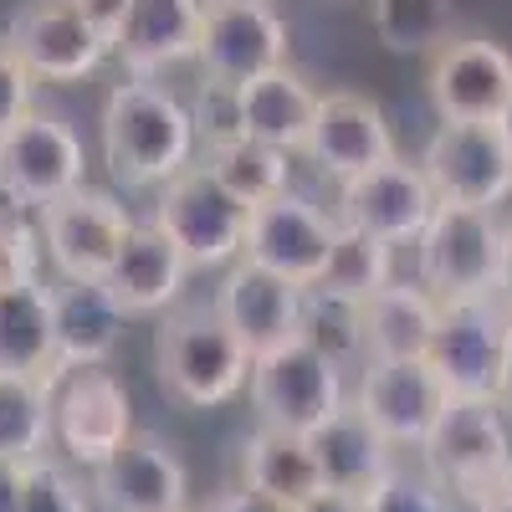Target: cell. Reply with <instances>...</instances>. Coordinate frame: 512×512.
Here are the masks:
<instances>
[{
    "label": "cell",
    "mask_w": 512,
    "mask_h": 512,
    "mask_svg": "<svg viewBox=\"0 0 512 512\" xmlns=\"http://www.w3.org/2000/svg\"><path fill=\"white\" fill-rule=\"evenodd\" d=\"M103 164L123 190H159L180 169L195 164V123L190 108L159 88L154 77H128L103 98L98 118Z\"/></svg>",
    "instance_id": "cell-1"
},
{
    "label": "cell",
    "mask_w": 512,
    "mask_h": 512,
    "mask_svg": "<svg viewBox=\"0 0 512 512\" xmlns=\"http://www.w3.org/2000/svg\"><path fill=\"white\" fill-rule=\"evenodd\" d=\"M154 374L164 384V395H175L180 405L216 410L246 390L251 349L216 313V303L175 308L154 333Z\"/></svg>",
    "instance_id": "cell-2"
},
{
    "label": "cell",
    "mask_w": 512,
    "mask_h": 512,
    "mask_svg": "<svg viewBox=\"0 0 512 512\" xmlns=\"http://www.w3.org/2000/svg\"><path fill=\"white\" fill-rule=\"evenodd\" d=\"M420 472L451 502L482 507L512 492V436L497 400H446L431 436L420 441Z\"/></svg>",
    "instance_id": "cell-3"
},
{
    "label": "cell",
    "mask_w": 512,
    "mask_h": 512,
    "mask_svg": "<svg viewBox=\"0 0 512 512\" xmlns=\"http://www.w3.org/2000/svg\"><path fill=\"white\" fill-rule=\"evenodd\" d=\"M507 231L497 210L477 205H436V216L415 236V267L420 287L436 292V303L451 297H487L497 292L502 256H507Z\"/></svg>",
    "instance_id": "cell-4"
},
{
    "label": "cell",
    "mask_w": 512,
    "mask_h": 512,
    "mask_svg": "<svg viewBox=\"0 0 512 512\" xmlns=\"http://www.w3.org/2000/svg\"><path fill=\"white\" fill-rule=\"evenodd\" d=\"M246 221L251 205L236 200L205 164H190L175 180H164L154 200V226L175 241L190 272L231 267L246 246Z\"/></svg>",
    "instance_id": "cell-5"
},
{
    "label": "cell",
    "mask_w": 512,
    "mask_h": 512,
    "mask_svg": "<svg viewBox=\"0 0 512 512\" xmlns=\"http://www.w3.org/2000/svg\"><path fill=\"white\" fill-rule=\"evenodd\" d=\"M246 395L262 425L313 436L323 420H333L349 405V384H344V369L328 364L318 349H308L303 338H287V344L251 359Z\"/></svg>",
    "instance_id": "cell-6"
},
{
    "label": "cell",
    "mask_w": 512,
    "mask_h": 512,
    "mask_svg": "<svg viewBox=\"0 0 512 512\" xmlns=\"http://www.w3.org/2000/svg\"><path fill=\"white\" fill-rule=\"evenodd\" d=\"M134 431V395L108 364L67 369L52 379V451L67 466L93 472Z\"/></svg>",
    "instance_id": "cell-7"
},
{
    "label": "cell",
    "mask_w": 512,
    "mask_h": 512,
    "mask_svg": "<svg viewBox=\"0 0 512 512\" xmlns=\"http://www.w3.org/2000/svg\"><path fill=\"white\" fill-rule=\"evenodd\" d=\"M36 226H41V256L52 262L57 277L103 282L108 267H113V256L123 251L128 231H134L139 221L128 216V205L113 190L77 185L62 200L41 205Z\"/></svg>",
    "instance_id": "cell-8"
},
{
    "label": "cell",
    "mask_w": 512,
    "mask_h": 512,
    "mask_svg": "<svg viewBox=\"0 0 512 512\" xmlns=\"http://www.w3.org/2000/svg\"><path fill=\"white\" fill-rule=\"evenodd\" d=\"M0 36L11 41L21 67L52 88H72V82L93 77L113 52V41L72 0H21Z\"/></svg>",
    "instance_id": "cell-9"
},
{
    "label": "cell",
    "mask_w": 512,
    "mask_h": 512,
    "mask_svg": "<svg viewBox=\"0 0 512 512\" xmlns=\"http://www.w3.org/2000/svg\"><path fill=\"white\" fill-rule=\"evenodd\" d=\"M512 313L487 297H451L441 303L436 338H431V369L456 400H497V374H502V344H507Z\"/></svg>",
    "instance_id": "cell-10"
},
{
    "label": "cell",
    "mask_w": 512,
    "mask_h": 512,
    "mask_svg": "<svg viewBox=\"0 0 512 512\" xmlns=\"http://www.w3.org/2000/svg\"><path fill=\"white\" fill-rule=\"evenodd\" d=\"M77 185H88V154L57 113L31 108L0 134V190H11L26 210L52 205Z\"/></svg>",
    "instance_id": "cell-11"
},
{
    "label": "cell",
    "mask_w": 512,
    "mask_h": 512,
    "mask_svg": "<svg viewBox=\"0 0 512 512\" xmlns=\"http://www.w3.org/2000/svg\"><path fill=\"white\" fill-rule=\"evenodd\" d=\"M420 169L436 190V205H477L497 210L512 195V149L497 123H446L431 134Z\"/></svg>",
    "instance_id": "cell-12"
},
{
    "label": "cell",
    "mask_w": 512,
    "mask_h": 512,
    "mask_svg": "<svg viewBox=\"0 0 512 512\" xmlns=\"http://www.w3.org/2000/svg\"><path fill=\"white\" fill-rule=\"evenodd\" d=\"M287 21L272 11V0H205V21H200V77L210 82H241L262 77L287 62Z\"/></svg>",
    "instance_id": "cell-13"
},
{
    "label": "cell",
    "mask_w": 512,
    "mask_h": 512,
    "mask_svg": "<svg viewBox=\"0 0 512 512\" xmlns=\"http://www.w3.org/2000/svg\"><path fill=\"white\" fill-rule=\"evenodd\" d=\"M333 241H338V216H328L313 200L287 190L267 205H251L241 256L277 272V277H287L292 287H313L328 267Z\"/></svg>",
    "instance_id": "cell-14"
},
{
    "label": "cell",
    "mask_w": 512,
    "mask_h": 512,
    "mask_svg": "<svg viewBox=\"0 0 512 512\" xmlns=\"http://www.w3.org/2000/svg\"><path fill=\"white\" fill-rule=\"evenodd\" d=\"M425 88L446 123H497L512 98V52L492 36H446L431 52Z\"/></svg>",
    "instance_id": "cell-15"
},
{
    "label": "cell",
    "mask_w": 512,
    "mask_h": 512,
    "mask_svg": "<svg viewBox=\"0 0 512 512\" xmlns=\"http://www.w3.org/2000/svg\"><path fill=\"white\" fill-rule=\"evenodd\" d=\"M88 487L103 512H190V472L154 431H134L108 461H98Z\"/></svg>",
    "instance_id": "cell-16"
},
{
    "label": "cell",
    "mask_w": 512,
    "mask_h": 512,
    "mask_svg": "<svg viewBox=\"0 0 512 512\" xmlns=\"http://www.w3.org/2000/svg\"><path fill=\"white\" fill-rule=\"evenodd\" d=\"M446 400L451 395L436 379L431 359H364L359 390H354V405L395 451H420Z\"/></svg>",
    "instance_id": "cell-17"
},
{
    "label": "cell",
    "mask_w": 512,
    "mask_h": 512,
    "mask_svg": "<svg viewBox=\"0 0 512 512\" xmlns=\"http://www.w3.org/2000/svg\"><path fill=\"white\" fill-rule=\"evenodd\" d=\"M338 226H354L384 246H410L425 221L436 216V190L425 180V169L410 159H390L369 169V175H354L338 185Z\"/></svg>",
    "instance_id": "cell-18"
},
{
    "label": "cell",
    "mask_w": 512,
    "mask_h": 512,
    "mask_svg": "<svg viewBox=\"0 0 512 512\" xmlns=\"http://www.w3.org/2000/svg\"><path fill=\"white\" fill-rule=\"evenodd\" d=\"M303 154L333 175L338 185L354 180V175H369V169L400 159V144H395V128L384 118V108L364 93H318V118L308 128V144Z\"/></svg>",
    "instance_id": "cell-19"
},
{
    "label": "cell",
    "mask_w": 512,
    "mask_h": 512,
    "mask_svg": "<svg viewBox=\"0 0 512 512\" xmlns=\"http://www.w3.org/2000/svg\"><path fill=\"white\" fill-rule=\"evenodd\" d=\"M216 313L236 328V338L256 354H267L287 338H297V313H303V287L236 256L216 287Z\"/></svg>",
    "instance_id": "cell-20"
},
{
    "label": "cell",
    "mask_w": 512,
    "mask_h": 512,
    "mask_svg": "<svg viewBox=\"0 0 512 512\" xmlns=\"http://www.w3.org/2000/svg\"><path fill=\"white\" fill-rule=\"evenodd\" d=\"M128 313L113 303L103 282H52V379L67 369H93L108 364L123 344Z\"/></svg>",
    "instance_id": "cell-21"
},
{
    "label": "cell",
    "mask_w": 512,
    "mask_h": 512,
    "mask_svg": "<svg viewBox=\"0 0 512 512\" xmlns=\"http://www.w3.org/2000/svg\"><path fill=\"white\" fill-rule=\"evenodd\" d=\"M205 0H128V16L113 31V52L128 77H159L164 67L195 62Z\"/></svg>",
    "instance_id": "cell-22"
},
{
    "label": "cell",
    "mask_w": 512,
    "mask_h": 512,
    "mask_svg": "<svg viewBox=\"0 0 512 512\" xmlns=\"http://www.w3.org/2000/svg\"><path fill=\"white\" fill-rule=\"evenodd\" d=\"M185 277H190V267L175 251V241H169L154 221H144V226L128 231V241L113 256L103 287L113 292V303L128 318H149V313H164V308L180 303Z\"/></svg>",
    "instance_id": "cell-23"
},
{
    "label": "cell",
    "mask_w": 512,
    "mask_h": 512,
    "mask_svg": "<svg viewBox=\"0 0 512 512\" xmlns=\"http://www.w3.org/2000/svg\"><path fill=\"white\" fill-rule=\"evenodd\" d=\"M308 441H313V456H318L323 492L369 497V492L384 482V472L395 466V446L374 431L369 415H364L354 400L338 410L333 420H323Z\"/></svg>",
    "instance_id": "cell-24"
},
{
    "label": "cell",
    "mask_w": 512,
    "mask_h": 512,
    "mask_svg": "<svg viewBox=\"0 0 512 512\" xmlns=\"http://www.w3.org/2000/svg\"><path fill=\"white\" fill-rule=\"evenodd\" d=\"M236 108H241V134L256 144H272L297 154L308 144V128L318 118V93L308 88L303 72H292L287 62L251 77L236 88Z\"/></svg>",
    "instance_id": "cell-25"
},
{
    "label": "cell",
    "mask_w": 512,
    "mask_h": 512,
    "mask_svg": "<svg viewBox=\"0 0 512 512\" xmlns=\"http://www.w3.org/2000/svg\"><path fill=\"white\" fill-rule=\"evenodd\" d=\"M241 487L272 497L277 507H297L323 492L318 477V456L313 441L297 431H277V425H256V431L241 441Z\"/></svg>",
    "instance_id": "cell-26"
},
{
    "label": "cell",
    "mask_w": 512,
    "mask_h": 512,
    "mask_svg": "<svg viewBox=\"0 0 512 512\" xmlns=\"http://www.w3.org/2000/svg\"><path fill=\"white\" fill-rule=\"evenodd\" d=\"M441 303L420 282H384L364 297V344L369 359H425L436 338Z\"/></svg>",
    "instance_id": "cell-27"
},
{
    "label": "cell",
    "mask_w": 512,
    "mask_h": 512,
    "mask_svg": "<svg viewBox=\"0 0 512 512\" xmlns=\"http://www.w3.org/2000/svg\"><path fill=\"white\" fill-rule=\"evenodd\" d=\"M0 374H52V282L0 287Z\"/></svg>",
    "instance_id": "cell-28"
},
{
    "label": "cell",
    "mask_w": 512,
    "mask_h": 512,
    "mask_svg": "<svg viewBox=\"0 0 512 512\" xmlns=\"http://www.w3.org/2000/svg\"><path fill=\"white\" fill-rule=\"evenodd\" d=\"M0 456H52V374H0Z\"/></svg>",
    "instance_id": "cell-29"
},
{
    "label": "cell",
    "mask_w": 512,
    "mask_h": 512,
    "mask_svg": "<svg viewBox=\"0 0 512 512\" xmlns=\"http://www.w3.org/2000/svg\"><path fill=\"white\" fill-rule=\"evenodd\" d=\"M297 338L318 349L338 369H364L369 344H364V303L328 287H303V313H297Z\"/></svg>",
    "instance_id": "cell-30"
},
{
    "label": "cell",
    "mask_w": 512,
    "mask_h": 512,
    "mask_svg": "<svg viewBox=\"0 0 512 512\" xmlns=\"http://www.w3.org/2000/svg\"><path fill=\"white\" fill-rule=\"evenodd\" d=\"M205 169L246 205H267V200L292 190V154L272 149V144H256L246 134L231 139V144L205 149Z\"/></svg>",
    "instance_id": "cell-31"
},
{
    "label": "cell",
    "mask_w": 512,
    "mask_h": 512,
    "mask_svg": "<svg viewBox=\"0 0 512 512\" xmlns=\"http://www.w3.org/2000/svg\"><path fill=\"white\" fill-rule=\"evenodd\" d=\"M369 26L384 52L431 57L446 36H456V0H369Z\"/></svg>",
    "instance_id": "cell-32"
},
{
    "label": "cell",
    "mask_w": 512,
    "mask_h": 512,
    "mask_svg": "<svg viewBox=\"0 0 512 512\" xmlns=\"http://www.w3.org/2000/svg\"><path fill=\"white\" fill-rule=\"evenodd\" d=\"M384 282H395V246H384L354 226H338V241L328 251V267L313 287H328V292H344V297H364L379 292Z\"/></svg>",
    "instance_id": "cell-33"
},
{
    "label": "cell",
    "mask_w": 512,
    "mask_h": 512,
    "mask_svg": "<svg viewBox=\"0 0 512 512\" xmlns=\"http://www.w3.org/2000/svg\"><path fill=\"white\" fill-rule=\"evenodd\" d=\"M41 277V226L11 190H0V287Z\"/></svg>",
    "instance_id": "cell-34"
},
{
    "label": "cell",
    "mask_w": 512,
    "mask_h": 512,
    "mask_svg": "<svg viewBox=\"0 0 512 512\" xmlns=\"http://www.w3.org/2000/svg\"><path fill=\"white\" fill-rule=\"evenodd\" d=\"M93 487L77 477V466L62 456H41L26 466V487H21V512H93Z\"/></svg>",
    "instance_id": "cell-35"
},
{
    "label": "cell",
    "mask_w": 512,
    "mask_h": 512,
    "mask_svg": "<svg viewBox=\"0 0 512 512\" xmlns=\"http://www.w3.org/2000/svg\"><path fill=\"white\" fill-rule=\"evenodd\" d=\"M369 512H466L461 502H451L425 472H405V466H390L384 482L364 497Z\"/></svg>",
    "instance_id": "cell-36"
},
{
    "label": "cell",
    "mask_w": 512,
    "mask_h": 512,
    "mask_svg": "<svg viewBox=\"0 0 512 512\" xmlns=\"http://www.w3.org/2000/svg\"><path fill=\"white\" fill-rule=\"evenodd\" d=\"M190 123H195V139H200L205 149L241 139V108H236V88H231V82L200 77V93H195V103H190Z\"/></svg>",
    "instance_id": "cell-37"
},
{
    "label": "cell",
    "mask_w": 512,
    "mask_h": 512,
    "mask_svg": "<svg viewBox=\"0 0 512 512\" xmlns=\"http://www.w3.org/2000/svg\"><path fill=\"white\" fill-rule=\"evenodd\" d=\"M31 108H36V77L21 67L11 41L0 36V134H6L16 118H26Z\"/></svg>",
    "instance_id": "cell-38"
},
{
    "label": "cell",
    "mask_w": 512,
    "mask_h": 512,
    "mask_svg": "<svg viewBox=\"0 0 512 512\" xmlns=\"http://www.w3.org/2000/svg\"><path fill=\"white\" fill-rule=\"evenodd\" d=\"M200 512H287V507H277L272 497H262V492H251V487H226V492H216Z\"/></svg>",
    "instance_id": "cell-39"
},
{
    "label": "cell",
    "mask_w": 512,
    "mask_h": 512,
    "mask_svg": "<svg viewBox=\"0 0 512 512\" xmlns=\"http://www.w3.org/2000/svg\"><path fill=\"white\" fill-rule=\"evenodd\" d=\"M72 6L82 11V16H88L108 41H113V31L123 26V16H128V0H72Z\"/></svg>",
    "instance_id": "cell-40"
},
{
    "label": "cell",
    "mask_w": 512,
    "mask_h": 512,
    "mask_svg": "<svg viewBox=\"0 0 512 512\" xmlns=\"http://www.w3.org/2000/svg\"><path fill=\"white\" fill-rule=\"evenodd\" d=\"M21 487H26V466L0 456V512H21Z\"/></svg>",
    "instance_id": "cell-41"
},
{
    "label": "cell",
    "mask_w": 512,
    "mask_h": 512,
    "mask_svg": "<svg viewBox=\"0 0 512 512\" xmlns=\"http://www.w3.org/2000/svg\"><path fill=\"white\" fill-rule=\"evenodd\" d=\"M292 512H369L364 497H344V492H318L308 502H297Z\"/></svg>",
    "instance_id": "cell-42"
},
{
    "label": "cell",
    "mask_w": 512,
    "mask_h": 512,
    "mask_svg": "<svg viewBox=\"0 0 512 512\" xmlns=\"http://www.w3.org/2000/svg\"><path fill=\"white\" fill-rule=\"evenodd\" d=\"M497 405L512 410V323H507V344H502V374H497Z\"/></svg>",
    "instance_id": "cell-43"
},
{
    "label": "cell",
    "mask_w": 512,
    "mask_h": 512,
    "mask_svg": "<svg viewBox=\"0 0 512 512\" xmlns=\"http://www.w3.org/2000/svg\"><path fill=\"white\" fill-rule=\"evenodd\" d=\"M497 303L512 313V231H507V256H502V277H497Z\"/></svg>",
    "instance_id": "cell-44"
},
{
    "label": "cell",
    "mask_w": 512,
    "mask_h": 512,
    "mask_svg": "<svg viewBox=\"0 0 512 512\" xmlns=\"http://www.w3.org/2000/svg\"><path fill=\"white\" fill-rule=\"evenodd\" d=\"M497 134H502V144L512 149V98H507V108L497 113Z\"/></svg>",
    "instance_id": "cell-45"
},
{
    "label": "cell",
    "mask_w": 512,
    "mask_h": 512,
    "mask_svg": "<svg viewBox=\"0 0 512 512\" xmlns=\"http://www.w3.org/2000/svg\"><path fill=\"white\" fill-rule=\"evenodd\" d=\"M466 512H512V492H502V497H492L482 507H466Z\"/></svg>",
    "instance_id": "cell-46"
}]
</instances>
